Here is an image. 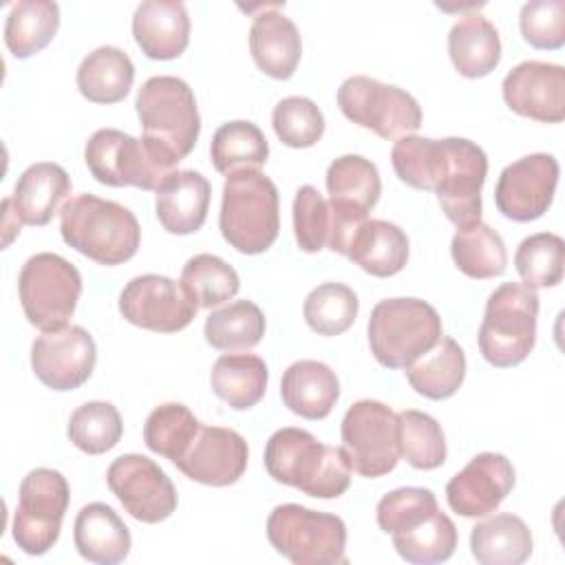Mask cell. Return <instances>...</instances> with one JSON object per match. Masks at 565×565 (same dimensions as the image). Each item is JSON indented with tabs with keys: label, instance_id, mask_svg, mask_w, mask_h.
I'll return each instance as SVG.
<instances>
[{
	"label": "cell",
	"instance_id": "cell-16",
	"mask_svg": "<svg viewBox=\"0 0 565 565\" xmlns=\"http://www.w3.org/2000/svg\"><path fill=\"white\" fill-rule=\"evenodd\" d=\"M558 161L547 152L525 154L505 166L494 185L497 210L516 223L547 212L558 185Z\"/></svg>",
	"mask_w": 565,
	"mask_h": 565
},
{
	"label": "cell",
	"instance_id": "cell-33",
	"mask_svg": "<svg viewBox=\"0 0 565 565\" xmlns=\"http://www.w3.org/2000/svg\"><path fill=\"white\" fill-rule=\"evenodd\" d=\"M466 377V353L452 338H444L406 366L411 388L428 399L452 397Z\"/></svg>",
	"mask_w": 565,
	"mask_h": 565
},
{
	"label": "cell",
	"instance_id": "cell-29",
	"mask_svg": "<svg viewBox=\"0 0 565 565\" xmlns=\"http://www.w3.org/2000/svg\"><path fill=\"white\" fill-rule=\"evenodd\" d=\"M532 547L530 527L510 512L483 519L470 532V552L481 565H521L530 558Z\"/></svg>",
	"mask_w": 565,
	"mask_h": 565
},
{
	"label": "cell",
	"instance_id": "cell-24",
	"mask_svg": "<svg viewBox=\"0 0 565 565\" xmlns=\"http://www.w3.org/2000/svg\"><path fill=\"white\" fill-rule=\"evenodd\" d=\"M73 183L66 170L53 161H40L29 166L15 181L11 205L18 218L26 225L42 227L71 196Z\"/></svg>",
	"mask_w": 565,
	"mask_h": 565
},
{
	"label": "cell",
	"instance_id": "cell-20",
	"mask_svg": "<svg viewBox=\"0 0 565 565\" xmlns=\"http://www.w3.org/2000/svg\"><path fill=\"white\" fill-rule=\"evenodd\" d=\"M247 459V441L236 430L201 424L194 441L174 466L196 483L225 488L243 477Z\"/></svg>",
	"mask_w": 565,
	"mask_h": 565
},
{
	"label": "cell",
	"instance_id": "cell-6",
	"mask_svg": "<svg viewBox=\"0 0 565 565\" xmlns=\"http://www.w3.org/2000/svg\"><path fill=\"white\" fill-rule=\"evenodd\" d=\"M536 289L523 282L499 285L486 302L477 333L481 358L497 369L521 364L536 342Z\"/></svg>",
	"mask_w": 565,
	"mask_h": 565
},
{
	"label": "cell",
	"instance_id": "cell-30",
	"mask_svg": "<svg viewBox=\"0 0 565 565\" xmlns=\"http://www.w3.org/2000/svg\"><path fill=\"white\" fill-rule=\"evenodd\" d=\"M329 203L369 216L382 194L377 166L360 154H342L327 168Z\"/></svg>",
	"mask_w": 565,
	"mask_h": 565
},
{
	"label": "cell",
	"instance_id": "cell-18",
	"mask_svg": "<svg viewBox=\"0 0 565 565\" xmlns=\"http://www.w3.org/2000/svg\"><path fill=\"white\" fill-rule=\"evenodd\" d=\"M503 102L521 117L541 124L565 119V68L561 64L525 60L501 82Z\"/></svg>",
	"mask_w": 565,
	"mask_h": 565
},
{
	"label": "cell",
	"instance_id": "cell-35",
	"mask_svg": "<svg viewBox=\"0 0 565 565\" xmlns=\"http://www.w3.org/2000/svg\"><path fill=\"white\" fill-rule=\"evenodd\" d=\"M210 157L216 172L225 177L238 170H258L269 157V143L256 124L236 119L216 128Z\"/></svg>",
	"mask_w": 565,
	"mask_h": 565
},
{
	"label": "cell",
	"instance_id": "cell-2",
	"mask_svg": "<svg viewBox=\"0 0 565 565\" xmlns=\"http://www.w3.org/2000/svg\"><path fill=\"white\" fill-rule=\"evenodd\" d=\"M143 141L168 166L177 168L196 146L201 117L192 88L174 75L146 79L135 99Z\"/></svg>",
	"mask_w": 565,
	"mask_h": 565
},
{
	"label": "cell",
	"instance_id": "cell-46",
	"mask_svg": "<svg viewBox=\"0 0 565 565\" xmlns=\"http://www.w3.org/2000/svg\"><path fill=\"white\" fill-rule=\"evenodd\" d=\"M271 126L287 148H311L324 135V115L309 97H285L274 106Z\"/></svg>",
	"mask_w": 565,
	"mask_h": 565
},
{
	"label": "cell",
	"instance_id": "cell-3",
	"mask_svg": "<svg viewBox=\"0 0 565 565\" xmlns=\"http://www.w3.org/2000/svg\"><path fill=\"white\" fill-rule=\"evenodd\" d=\"M60 234L68 247L106 267L130 260L141 243L137 216L95 194H77L62 205Z\"/></svg>",
	"mask_w": 565,
	"mask_h": 565
},
{
	"label": "cell",
	"instance_id": "cell-34",
	"mask_svg": "<svg viewBox=\"0 0 565 565\" xmlns=\"http://www.w3.org/2000/svg\"><path fill=\"white\" fill-rule=\"evenodd\" d=\"M60 29V7L51 0H20L4 22V44L18 60L40 53Z\"/></svg>",
	"mask_w": 565,
	"mask_h": 565
},
{
	"label": "cell",
	"instance_id": "cell-47",
	"mask_svg": "<svg viewBox=\"0 0 565 565\" xmlns=\"http://www.w3.org/2000/svg\"><path fill=\"white\" fill-rule=\"evenodd\" d=\"M437 508L439 505H437L433 490L408 486V488H397V490L384 494L377 501L375 519H377V525L382 532L395 534L399 530L411 527L413 523H417L426 514L435 512Z\"/></svg>",
	"mask_w": 565,
	"mask_h": 565
},
{
	"label": "cell",
	"instance_id": "cell-19",
	"mask_svg": "<svg viewBox=\"0 0 565 565\" xmlns=\"http://www.w3.org/2000/svg\"><path fill=\"white\" fill-rule=\"evenodd\" d=\"M514 488V466L501 452H479L446 483L452 512L477 519L494 512Z\"/></svg>",
	"mask_w": 565,
	"mask_h": 565
},
{
	"label": "cell",
	"instance_id": "cell-28",
	"mask_svg": "<svg viewBox=\"0 0 565 565\" xmlns=\"http://www.w3.org/2000/svg\"><path fill=\"white\" fill-rule=\"evenodd\" d=\"M347 258L375 278L395 276L408 260V236L391 221L369 218L355 232Z\"/></svg>",
	"mask_w": 565,
	"mask_h": 565
},
{
	"label": "cell",
	"instance_id": "cell-14",
	"mask_svg": "<svg viewBox=\"0 0 565 565\" xmlns=\"http://www.w3.org/2000/svg\"><path fill=\"white\" fill-rule=\"evenodd\" d=\"M488 174V157L470 139L446 137V166L435 188L446 218L466 230L481 223V188Z\"/></svg>",
	"mask_w": 565,
	"mask_h": 565
},
{
	"label": "cell",
	"instance_id": "cell-36",
	"mask_svg": "<svg viewBox=\"0 0 565 565\" xmlns=\"http://www.w3.org/2000/svg\"><path fill=\"white\" fill-rule=\"evenodd\" d=\"M395 552L415 565H430L448 561L457 547V527L439 508L415 525L391 534Z\"/></svg>",
	"mask_w": 565,
	"mask_h": 565
},
{
	"label": "cell",
	"instance_id": "cell-38",
	"mask_svg": "<svg viewBox=\"0 0 565 565\" xmlns=\"http://www.w3.org/2000/svg\"><path fill=\"white\" fill-rule=\"evenodd\" d=\"M450 256L461 274L486 280L501 276L508 267V252L501 234L486 223L457 230L450 243Z\"/></svg>",
	"mask_w": 565,
	"mask_h": 565
},
{
	"label": "cell",
	"instance_id": "cell-27",
	"mask_svg": "<svg viewBox=\"0 0 565 565\" xmlns=\"http://www.w3.org/2000/svg\"><path fill=\"white\" fill-rule=\"evenodd\" d=\"M448 55L459 75L468 79L486 77L501 60L499 31L488 18L466 13L448 33Z\"/></svg>",
	"mask_w": 565,
	"mask_h": 565
},
{
	"label": "cell",
	"instance_id": "cell-25",
	"mask_svg": "<svg viewBox=\"0 0 565 565\" xmlns=\"http://www.w3.org/2000/svg\"><path fill=\"white\" fill-rule=\"evenodd\" d=\"M73 541L79 556L97 565L121 563L132 547L128 525L110 505L102 501L88 503L77 512Z\"/></svg>",
	"mask_w": 565,
	"mask_h": 565
},
{
	"label": "cell",
	"instance_id": "cell-45",
	"mask_svg": "<svg viewBox=\"0 0 565 565\" xmlns=\"http://www.w3.org/2000/svg\"><path fill=\"white\" fill-rule=\"evenodd\" d=\"M565 243L558 234L539 232L521 241L514 254V267L523 285L532 289L556 287L563 280Z\"/></svg>",
	"mask_w": 565,
	"mask_h": 565
},
{
	"label": "cell",
	"instance_id": "cell-42",
	"mask_svg": "<svg viewBox=\"0 0 565 565\" xmlns=\"http://www.w3.org/2000/svg\"><path fill=\"white\" fill-rule=\"evenodd\" d=\"M358 309L355 291L342 282H322L302 302L305 322L318 335L344 333L355 322Z\"/></svg>",
	"mask_w": 565,
	"mask_h": 565
},
{
	"label": "cell",
	"instance_id": "cell-40",
	"mask_svg": "<svg viewBox=\"0 0 565 565\" xmlns=\"http://www.w3.org/2000/svg\"><path fill=\"white\" fill-rule=\"evenodd\" d=\"M391 163L399 181L415 190L435 192L446 166V141L406 135L395 141Z\"/></svg>",
	"mask_w": 565,
	"mask_h": 565
},
{
	"label": "cell",
	"instance_id": "cell-21",
	"mask_svg": "<svg viewBox=\"0 0 565 565\" xmlns=\"http://www.w3.org/2000/svg\"><path fill=\"white\" fill-rule=\"evenodd\" d=\"M210 194V181L201 172L172 170L154 190L159 223L177 236L199 232L207 218Z\"/></svg>",
	"mask_w": 565,
	"mask_h": 565
},
{
	"label": "cell",
	"instance_id": "cell-5",
	"mask_svg": "<svg viewBox=\"0 0 565 565\" xmlns=\"http://www.w3.org/2000/svg\"><path fill=\"white\" fill-rule=\"evenodd\" d=\"M441 318L419 298L380 300L369 318L366 335L373 358L386 369H406L441 340Z\"/></svg>",
	"mask_w": 565,
	"mask_h": 565
},
{
	"label": "cell",
	"instance_id": "cell-1",
	"mask_svg": "<svg viewBox=\"0 0 565 565\" xmlns=\"http://www.w3.org/2000/svg\"><path fill=\"white\" fill-rule=\"evenodd\" d=\"M263 461L274 481L316 499H338L351 483V468L342 448L318 441L305 428L276 430L265 444Z\"/></svg>",
	"mask_w": 565,
	"mask_h": 565
},
{
	"label": "cell",
	"instance_id": "cell-49",
	"mask_svg": "<svg viewBox=\"0 0 565 565\" xmlns=\"http://www.w3.org/2000/svg\"><path fill=\"white\" fill-rule=\"evenodd\" d=\"M519 26L523 40L541 51H556L565 44V2L532 0L521 7Z\"/></svg>",
	"mask_w": 565,
	"mask_h": 565
},
{
	"label": "cell",
	"instance_id": "cell-7",
	"mask_svg": "<svg viewBox=\"0 0 565 565\" xmlns=\"http://www.w3.org/2000/svg\"><path fill=\"white\" fill-rule=\"evenodd\" d=\"M271 547L294 565L347 563V525L340 516L298 503H282L267 516Z\"/></svg>",
	"mask_w": 565,
	"mask_h": 565
},
{
	"label": "cell",
	"instance_id": "cell-13",
	"mask_svg": "<svg viewBox=\"0 0 565 565\" xmlns=\"http://www.w3.org/2000/svg\"><path fill=\"white\" fill-rule=\"evenodd\" d=\"M106 483L124 510L141 523L166 521L179 503L170 477L146 455H121L106 470Z\"/></svg>",
	"mask_w": 565,
	"mask_h": 565
},
{
	"label": "cell",
	"instance_id": "cell-17",
	"mask_svg": "<svg viewBox=\"0 0 565 565\" xmlns=\"http://www.w3.org/2000/svg\"><path fill=\"white\" fill-rule=\"evenodd\" d=\"M95 362V340L79 324L42 331L31 344V369L35 377L53 391L79 388L93 375Z\"/></svg>",
	"mask_w": 565,
	"mask_h": 565
},
{
	"label": "cell",
	"instance_id": "cell-9",
	"mask_svg": "<svg viewBox=\"0 0 565 565\" xmlns=\"http://www.w3.org/2000/svg\"><path fill=\"white\" fill-rule=\"evenodd\" d=\"M340 437L349 468L366 479L388 475L402 457L397 413L377 399H360L349 406Z\"/></svg>",
	"mask_w": 565,
	"mask_h": 565
},
{
	"label": "cell",
	"instance_id": "cell-32",
	"mask_svg": "<svg viewBox=\"0 0 565 565\" xmlns=\"http://www.w3.org/2000/svg\"><path fill=\"white\" fill-rule=\"evenodd\" d=\"M135 82V64L117 46L90 51L77 68V88L93 104L121 102Z\"/></svg>",
	"mask_w": 565,
	"mask_h": 565
},
{
	"label": "cell",
	"instance_id": "cell-26",
	"mask_svg": "<svg viewBox=\"0 0 565 565\" xmlns=\"http://www.w3.org/2000/svg\"><path fill=\"white\" fill-rule=\"evenodd\" d=\"M280 397L294 415L324 419L340 397V380L324 362L298 360L282 373Z\"/></svg>",
	"mask_w": 565,
	"mask_h": 565
},
{
	"label": "cell",
	"instance_id": "cell-43",
	"mask_svg": "<svg viewBox=\"0 0 565 565\" xmlns=\"http://www.w3.org/2000/svg\"><path fill=\"white\" fill-rule=\"evenodd\" d=\"M66 435L82 452L104 455L119 444L124 422L110 402H86L73 411Z\"/></svg>",
	"mask_w": 565,
	"mask_h": 565
},
{
	"label": "cell",
	"instance_id": "cell-31",
	"mask_svg": "<svg viewBox=\"0 0 565 565\" xmlns=\"http://www.w3.org/2000/svg\"><path fill=\"white\" fill-rule=\"evenodd\" d=\"M267 377L265 360L254 353H225L210 371L214 395L234 411L256 406L267 391Z\"/></svg>",
	"mask_w": 565,
	"mask_h": 565
},
{
	"label": "cell",
	"instance_id": "cell-4",
	"mask_svg": "<svg viewBox=\"0 0 565 565\" xmlns=\"http://www.w3.org/2000/svg\"><path fill=\"white\" fill-rule=\"evenodd\" d=\"M218 230L241 254H263L278 238L280 203L276 183L260 170L227 174L223 185Z\"/></svg>",
	"mask_w": 565,
	"mask_h": 565
},
{
	"label": "cell",
	"instance_id": "cell-10",
	"mask_svg": "<svg viewBox=\"0 0 565 565\" xmlns=\"http://www.w3.org/2000/svg\"><path fill=\"white\" fill-rule=\"evenodd\" d=\"M68 499V481L53 468H35L22 479L11 534L24 554L40 556L57 543Z\"/></svg>",
	"mask_w": 565,
	"mask_h": 565
},
{
	"label": "cell",
	"instance_id": "cell-41",
	"mask_svg": "<svg viewBox=\"0 0 565 565\" xmlns=\"http://www.w3.org/2000/svg\"><path fill=\"white\" fill-rule=\"evenodd\" d=\"M199 428L201 422L185 404L168 402L146 417L143 441L152 452L177 463L194 441Z\"/></svg>",
	"mask_w": 565,
	"mask_h": 565
},
{
	"label": "cell",
	"instance_id": "cell-44",
	"mask_svg": "<svg viewBox=\"0 0 565 565\" xmlns=\"http://www.w3.org/2000/svg\"><path fill=\"white\" fill-rule=\"evenodd\" d=\"M399 450L408 466L417 470H435L446 461V437L435 417L406 408L397 413Z\"/></svg>",
	"mask_w": 565,
	"mask_h": 565
},
{
	"label": "cell",
	"instance_id": "cell-23",
	"mask_svg": "<svg viewBox=\"0 0 565 565\" xmlns=\"http://www.w3.org/2000/svg\"><path fill=\"white\" fill-rule=\"evenodd\" d=\"M132 35L150 60H174L190 42V15L183 2L148 0L135 9Z\"/></svg>",
	"mask_w": 565,
	"mask_h": 565
},
{
	"label": "cell",
	"instance_id": "cell-12",
	"mask_svg": "<svg viewBox=\"0 0 565 565\" xmlns=\"http://www.w3.org/2000/svg\"><path fill=\"white\" fill-rule=\"evenodd\" d=\"M84 161L95 181L113 188L157 190L172 172L143 139L117 128L95 130L86 141Z\"/></svg>",
	"mask_w": 565,
	"mask_h": 565
},
{
	"label": "cell",
	"instance_id": "cell-11",
	"mask_svg": "<svg viewBox=\"0 0 565 565\" xmlns=\"http://www.w3.org/2000/svg\"><path fill=\"white\" fill-rule=\"evenodd\" d=\"M338 108L382 139H402L422 126V108L411 93L366 75H351L340 84Z\"/></svg>",
	"mask_w": 565,
	"mask_h": 565
},
{
	"label": "cell",
	"instance_id": "cell-39",
	"mask_svg": "<svg viewBox=\"0 0 565 565\" xmlns=\"http://www.w3.org/2000/svg\"><path fill=\"white\" fill-rule=\"evenodd\" d=\"M179 285L199 309L218 307L241 289L236 269L214 254L192 256L181 269Z\"/></svg>",
	"mask_w": 565,
	"mask_h": 565
},
{
	"label": "cell",
	"instance_id": "cell-22",
	"mask_svg": "<svg viewBox=\"0 0 565 565\" xmlns=\"http://www.w3.org/2000/svg\"><path fill=\"white\" fill-rule=\"evenodd\" d=\"M282 4H269L254 15L249 26V53L256 66L274 77L289 79L302 55V40L298 26L278 11Z\"/></svg>",
	"mask_w": 565,
	"mask_h": 565
},
{
	"label": "cell",
	"instance_id": "cell-8",
	"mask_svg": "<svg viewBox=\"0 0 565 565\" xmlns=\"http://www.w3.org/2000/svg\"><path fill=\"white\" fill-rule=\"evenodd\" d=\"M20 305L40 331L66 327L82 296V274L60 254H33L18 276Z\"/></svg>",
	"mask_w": 565,
	"mask_h": 565
},
{
	"label": "cell",
	"instance_id": "cell-15",
	"mask_svg": "<svg viewBox=\"0 0 565 565\" xmlns=\"http://www.w3.org/2000/svg\"><path fill=\"white\" fill-rule=\"evenodd\" d=\"M199 307L190 300L179 282L159 274L135 276L119 294V313L135 327L177 333L185 329Z\"/></svg>",
	"mask_w": 565,
	"mask_h": 565
},
{
	"label": "cell",
	"instance_id": "cell-37",
	"mask_svg": "<svg viewBox=\"0 0 565 565\" xmlns=\"http://www.w3.org/2000/svg\"><path fill=\"white\" fill-rule=\"evenodd\" d=\"M267 322L260 307L252 300H234L214 309L205 318L203 335L212 349L243 351L256 347L265 335Z\"/></svg>",
	"mask_w": 565,
	"mask_h": 565
},
{
	"label": "cell",
	"instance_id": "cell-48",
	"mask_svg": "<svg viewBox=\"0 0 565 565\" xmlns=\"http://www.w3.org/2000/svg\"><path fill=\"white\" fill-rule=\"evenodd\" d=\"M329 223V201L313 185H300L294 196V234L298 247L307 254L324 249Z\"/></svg>",
	"mask_w": 565,
	"mask_h": 565
}]
</instances>
